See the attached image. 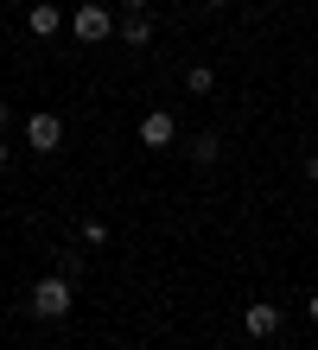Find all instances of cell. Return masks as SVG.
<instances>
[{
	"instance_id": "obj_10",
	"label": "cell",
	"mask_w": 318,
	"mask_h": 350,
	"mask_svg": "<svg viewBox=\"0 0 318 350\" xmlns=\"http://www.w3.org/2000/svg\"><path fill=\"white\" fill-rule=\"evenodd\" d=\"M83 242H90V249H102V242H109V223L90 217V223H83Z\"/></svg>"
},
{
	"instance_id": "obj_3",
	"label": "cell",
	"mask_w": 318,
	"mask_h": 350,
	"mask_svg": "<svg viewBox=\"0 0 318 350\" xmlns=\"http://www.w3.org/2000/svg\"><path fill=\"white\" fill-rule=\"evenodd\" d=\"M26 147H32V153H57V147H64V115L38 109V115L26 121Z\"/></svg>"
},
{
	"instance_id": "obj_16",
	"label": "cell",
	"mask_w": 318,
	"mask_h": 350,
	"mask_svg": "<svg viewBox=\"0 0 318 350\" xmlns=\"http://www.w3.org/2000/svg\"><path fill=\"white\" fill-rule=\"evenodd\" d=\"M0 51H7V45H0Z\"/></svg>"
},
{
	"instance_id": "obj_7",
	"label": "cell",
	"mask_w": 318,
	"mask_h": 350,
	"mask_svg": "<svg viewBox=\"0 0 318 350\" xmlns=\"http://www.w3.org/2000/svg\"><path fill=\"white\" fill-rule=\"evenodd\" d=\"M185 153H191V166H217V159H223V140L217 134H191Z\"/></svg>"
},
{
	"instance_id": "obj_9",
	"label": "cell",
	"mask_w": 318,
	"mask_h": 350,
	"mask_svg": "<svg viewBox=\"0 0 318 350\" xmlns=\"http://www.w3.org/2000/svg\"><path fill=\"white\" fill-rule=\"evenodd\" d=\"M185 90L191 96H210V90H217V70H210V64H191L185 70Z\"/></svg>"
},
{
	"instance_id": "obj_6",
	"label": "cell",
	"mask_w": 318,
	"mask_h": 350,
	"mask_svg": "<svg viewBox=\"0 0 318 350\" xmlns=\"http://www.w3.org/2000/svg\"><path fill=\"white\" fill-rule=\"evenodd\" d=\"M57 26H64V13L51 7V0H32V13H26V32H32V38H51Z\"/></svg>"
},
{
	"instance_id": "obj_11",
	"label": "cell",
	"mask_w": 318,
	"mask_h": 350,
	"mask_svg": "<svg viewBox=\"0 0 318 350\" xmlns=\"http://www.w3.org/2000/svg\"><path fill=\"white\" fill-rule=\"evenodd\" d=\"M115 7H121V13H146L153 0H115Z\"/></svg>"
},
{
	"instance_id": "obj_4",
	"label": "cell",
	"mask_w": 318,
	"mask_h": 350,
	"mask_svg": "<svg viewBox=\"0 0 318 350\" xmlns=\"http://www.w3.org/2000/svg\"><path fill=\"white\" fill-rule=\"evenodd\" d=\"M242 332L248 338H280V306H267V299L242 306Z\"/></svg>"
},
{
	"instance_id": "obj_1",
	"label": "cell",
	"mask_w": 318,
	"mask_h": 350,
	"mask_svg": "<svg viewBox=\"0 0 318 350\" xmlns=\"http://www.w3.org/2000/svg\"><path fill=\"white\" fill-rule=\"evenodd\" d=\"M70 306H77V286H70V274H45V280L32 286L26 312H32V319H45V325H57V319H70Z\"/></svg>"
},
{
	"instance_id": "obj_5",
	"label": "cell",
	"mask_w": 318,
	"mask_h": 350,
	"mask_svg": "<svg viewBox=\"0 0 318 350\" xmlns=\"http://www.w3.org/2000/svg\"><path fill=\"white\" fill-rule=\"evenodd\" d=\"M178 140V121L165 115V109H146L140 115V147H172Z\"/></svg>"
},
{
	"instance_id": "obj_8",
	"label": "cell",
	"mask_w": 318,
	"mask_h": 350,
	"mask_svg": "<svg viewBox=\"0 0 318 350\" xmlns=\"http://www.w3.org/2000/svg\"><path fill=\"white\" fill-rule=\"evenodd\" d=\"M121 45H153V19H146V13H127L121 19Z\"/></svg>"
},
{
	"instance_id": "obj_14",
	"label": "cell",
	"mask_w": 318,
	"mask_h": 350,
	"mask_svg": "<svg viewBox=\"0 0 318 350\" xmlns=\"http://www.w3.org/2000/svg\"><path fill=\"white\" fill-rule=\"evenodd\" d=\"M7 121H13V109H7V102H0V134H7Z\"/></svg>"
},
{
	"instance_id": "obj_13",
	"label": "cell",
	"mask_w": 318,
	"mask_h": 350,
	"mask_svg": "<svg viewBox=\"0 0 318 350\" xmlns=\"http://www.w3.org/2000/svg\"><path fill=\"white\" fill-rule=\"evenodd\" d=\"M306 319H312V325H318V293H312V299H306Z\"/></svg>"
},
{
	"instance_id": "obj_12",
	"label": "cell",
	"mask_w": 318,
	"mask_h": 350,
	"mask_svg": "<svg viewBox=\"0 0 318 350\" xmlns=\"http://www.w3.org/2000/svg\"><path fill=\"white\" fill-rule=\"evenodd\" d=\"M7 159H13V147H7V134H0V172H7Z\"/></svg>"
},
{
	"instance_id": "obj_15",
	"label": "cell",
	"mask_w": 318,
	"mask_h": 350,
	"mask_svg": "<svg viewBox=\"0 0 318 350\" xmlns=\"http://www.w3.org/2000/svg\"><path fill=\"white\" fill-rule=\"evenodd\" d=\"M204 7H229V0H204Z\"/></svg>"
},
{
	"instance_id": "obj_2",
	"label": "cell",
	"mask_w": 318,
	"mask_h": 350,
	"mask_svg": "<svg viewBox=\"0 0 318 350\" xmlns=\"http://www.w3.org/2000/svg\"><path fill=\"white\" fill-rule=\"evenodd\" d=\"M70 32H77V45H102V38L115 32V13L102 7V0H83V7L70 13Z\"/></svg>"
}]
</instances>
